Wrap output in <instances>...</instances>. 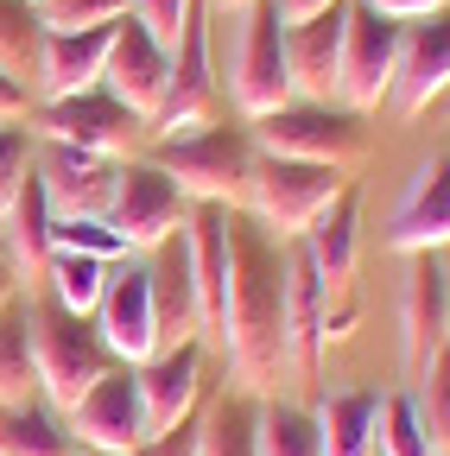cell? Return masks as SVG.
Segmentation results:
<instances>
[{
    "label": "cell",
    "instance_id": "cell-1",
    "mask_svg": "<svg viewBox=\"0 0 450 456\" xmlns=\"http://www.w3.org/2000/svg\"><path fill=\"white\" fill-rule=\"evenodd\" d=\"M222 355L241 393L266 399L286 374V241H273L248 209H229V285H222Z\"/></svg>",
    "mask_w": 450,
    "mask_h": 456
},
{
    "label": "cell",
    "instance_id": "cell-2",
    "mask_svg": "<svg viewBox=\"0 0 450 456\" xmlns=\"http://www.w3.org/2000/svg\"><path fill=\"white\" fill-rule=\"evenodd\" d=\"M26 311H32V362H38V393L45 406L70 412L77 399L115 368V355H108V342L95 330V317H77L64 311L51 292H26Z\"/></svg>",
    "mask_w": 450,
    "mask_h": 456
},
{
    "label": "cell",
    "instance_id": "cell-3",
    "mask_svg": "<svg viewBox=\"0 0 450 456\" xmlns=\"http://www.w3.org/2000/svg\"><path fill=\"white\" fill-rule=\"evenodd\" d=\"M146 159L184 191V203L241 209V203H248V171H254L260 146H254L248 127L209 121V127H197V134H184V140H159Z\"/></svg>",
    "mask_w": 450,
    "mask_h": 456
},
{
    "label": "cell",
    "instance_id": "cell-4",
    "mask_svg": "<svg viewBox=\"0 0 450 456\" xmlns=\"http://www.w3.org/2000/svg\"><path fill=\"white\" fill-rule=\"evenodd\" d=\"M248 134L273 159H305V165H336V171H349L374 146L368 114H356L343 102H286V108L260 114V121H248Z\"/></svg>",
    "mask_w": 450,
    "mask_h": 456
},
{
    "label": "cell",
    "instance_id": "cell-5",
    "mask_svg": "<svg viewBox=\"0 0 450 456\" xmlns=\"http://www.w3.org/2000/svg\"><path fill=\"white\" fill-rule=\"evenodd\" d=\"M349 184V171L336 165H305V159H273L260 152L248 171V216L266 228L273 241H305V228L336 203V191Z\"/></svg>",
    "mask_w": 450,
    "mask_h": 456
},
{
    "label": "cell",
    "instance_id": "cell-6",
    "mask_svg": "<svg viewBox=\"0 0 450 456\" xmlns=\"http://www.w3.org/2000/svg\"><path fill=\"white\" fill-rule=\"evenodd\" d=\"M229 95L241 108V121H260V114L292 102V77H286V20H279L273 0H254L241 13L235 51H229Z\"/></svg>",
    "mask_w": 450,
    "mask_h": 456
},
{
    "label": "cell",
    "instance_id": "cell-7",
    "mask_svg": "<svg viewBox=\"0 0 450 456\" xmlns=\"http://www.w3.org/2000/svg\"><path fill=\"white\" fill-rule=\"evenodd\" d=\"M216 108H222V83H216V51H209V7L197 0L184 20V38L172 51V83H165V102L152 114V134L184 140L216 121Z\"/></svg>",
    "mask_w": 450,
    "mask_h": 456
},
{
    "label": "cell",
    "instance_id": "cell-8",
    "mask_svg": "<svg viewBox=\"0 0 450 456\" xmlns=\"http://www.w3.org/2000/svg\"><path fill=\"white\" fill-rule=\"evenodd\" d=\"M108 222H115V235L127 241V254H152L159 241L184 235L191 203H184V191L165 178L152 159H121L115 197H108Z\"/></svg>",
    "mask_w": 450,
    "mask_h": 456
},
{
    "label": "cell",
    "instance_id": "cell-9",
    "mask_svg": "<svg viewBox=\"0 0 450 456\" xmlns=\"http://www.w3.org/2000/svg\"><path fill=\"white\" fill-rule=\"evenodd\" d=\"M152 121L134 114L127 102H115L102 83L83 89V95H64V102H38L32 114V134L38 140H64V146H89V152H108V159H134L140 134Z\"/></svg>",
    "mask_w": 450,
    "mask_h": 456
},
{
    "label": "cell",
    "instance_id": "cell-10",
    "mask_svg": "<svg viewBox=\"0 0 450 456\" xmlns=\"http://www.w3.org/2000/svg\"><path fill=\"white\" fill-rule=\"evenodd\" d=\"M64 425L89 456H134L140 444H152V425H146V406H140V380H134L127 362L108 368L64 412Z\"/></svg>",
    "mask_w": 450,
    "mask_h": 456
},
{
    "label": "cell",
    "instance_id": "cell-11",
    "mask_svg": "<svg viewBox=\"0 0 450 456\" xmlns=\"http://www.w3.org/2000/svg\"><path fill=\"white\" fill-rule=\"evenodd\" d=\"M393 70H400V20H387L374 7H349V26H343V64H336V102L356 108V114H374L393 89Z\"/></svg>",
    "mask_w": 450,
    "mask_h": 456
},
{
    "label": "cell",
    "instance_id": "cell-12",
    "mask_svg": "<svg viewBox=\"0 0 450 456\" xmlns=\"http://www.w3.org/2000/svg\"><path fill=\"white\" fill-rule=\"evenodd\" d=\"M356 235H362V191L349 178L336 191V203L305 228V254L330 292V342L349 336V323H356Z\"/></svg>",
    "mask_w": 450,
    "mask_h": 456
},
{
    "label": "cell",
    "instance_id": "cell-13",
    "mask_svg": "<svg viewBox=\"0 0 450 456\" xmlns=\"http://www.w3.org/2000/svg\"><path fill=\"white\" fill-rule=\"evenodd\" d=\"M95 330L108 342V355L140 368L165 349V330H159V298H152V266L140 260H115L108 266V292L95 305Z\"/></svg>",
    "mask_w": 450,
    "mask_h": 456
},
{
    "label": "cell",
    "instance_id": "cell-14",
    "mask_svg": "<svg viewBox=\"0 0 450 456\" xmlns=\"http://www.w3.org/2000/svg\"><path fill=\"white\" fill-rule=\"evenodd\" d=\"M444 89H450V0L438 13L400 26V70H393L387 108L400 114V121H419Z\"/></svg>",
    "mask_w": 450,
    "mask_h": 456
},
{
    "label": "cell",
    "instance_id": "cell-15",
    "mask_svg": "<svg viewBox=\"0 0 450 456\" xmlns=\"http://www.w3.org/2000/svg\"><path fill=\"white\" fill-rule=\"evenodd\" d=\"M450 342V285L438 254H413L406 285H400V374L406 387L431 368V355Z\"/></svg>",
    "mask_w": 450,
    "mask_h": 456
},
{
    "label": "cell",
    "instance_id": "cell-16",
    "mask_svg": "<svg viewBox=\"0 0 450 456\" xmlns=\"http://www.w3.org/2000/svg\"><path fill=\"white\" fill-rule=\"evenodd\" d=\"M32 171H38V184H45V197H51L58 216H108L121 159L89 152V146H64V140H38Z\"/></svg>",
    "mask_w": 450,
    "mask_h": 456
},
{
    "label": "cell",
    "instance_id": "cell-17",
    "mask_svg": "<svg viewBox=\"0 0 450 456\" xmlns=\"http://www.w3.org/2000/svg\"><path fill=\"white\" fill-rule=\"evenodd\" d=\"M330 349V292L305 254V241H286V374L317 380Z\"/></svg>",
    "mask_w": 450,
    "mask_h": 456
},
{
    "label": "cell",
    "instance_id": "cell-18",
    "mask_svg": "<svg viewBox=\"0 0 450 456\" xmlns=\"http://www.w3.org/2000/svg\"><path fill=\"white\" fill-rule=\"evenodd\" d=\"M165 83H172V51H165L134 13H121L115 20V38H108V64H102V89L115 95V102H127L134 114H159V102H165Z\"/></svg>",
    "mask_w": 450,
    "mask_h": 456
},
{
    "label": "cell",
    "instance_id": "cell-19",
    "mask_svg": "<svg viewBox=\"0 0 450 456\" xmlns=\"http://www.w3.org/2000/svg\"><path fill=\"white\" fill-rule=\"evenodd\" d=\"M203 349H209L203 336H184V342H172V349H159L152 362L134 368L152 437H159V431H178V425L197 412V399H203Z\"/></svg>",
    "mask_w": 450,
    "mask_h": 456
},
{
    "label": "cell",
    "instance_id": "cell-20",
    "mask_svg": "<svg viewBox=\"0 0 450 456\" xmlns=\"http://www.w3.org/2000/svg\"><path fill=\"white\" fill-rule=\"evenodd\" d=\"M387 248L393 254H438L450 248V159H425L400 203L387 216Z\"/></svg>",
    "mask_w": 450,
    "mask_h": 456
},
{
    "label": "cell",
    "instance_id": "cell-21",
    "mask_svg": "<svg viewBox=\"0 0 450 456\" xmlns=\"http://www.w3.org/2000/svg\"><path fill=\"white\" fill-rule=\"evenodd\" d=\"M343 26H349V0H336L330 13L286 26V77L292 95L305 102H336V64H343Z\"/></svg>",
    "mask_w": 450,
    "mask_h": 456
},
{
    "label": "cell",
    "instance_id": "cell-22",
    "mask_svg": "<svg viewBox=\"0 0 450 456\" xmlns=\"http://www.w3.org/2000/svg\"><path fill=\"white\" fill-rule=\"evenodd\" d=\"M108 38L115 26H89V32H45L38 38V95L45 102H64V95H83L102 83V64H108Z\"/></svg>",
    "mask_w": 450,
    "mask_h": 456
},
{
    "label": "cell",
    "instance_id": "cell-23",
    "mask_svg": "<svg viewBox=\"0 0 450 456\" xmlns=\"http://www.w3.org/2000/svg\"><path fill=\"white\" fill-rule=\"evenodd\" d=\"M51 222H58V209H51L45 184H38V171L20 184L7 222H0V241H7L13 266H20V285L26 292H38V279H45V260H51Z\"/></svg>",
    "mask_w": 450,
    "mask_h": 456
},
{
    "label": "cell",
    "instance_id": "cell-24",
    "mask_svg": "<svg viewBox=\"0 0 450 456\" xmlns=\"http://www.w3.org/2000/svg\"><path fill=\"white\" fill-rule=\"evenodd\" d=\"M311 412H317L323 456H380L374 450V419H380V393L374 387H336Z\"/></svg>",
    "mask_w": 450,
    "mask_h": 456
},
{
    "label": "cell",
    "instance_id": "cell-25",
    "mask_svg": "<svg viewBox=\"0 0 450 456\" xmlns=\"http://www.w3.org/2000/svg\"><path fill=\"white\" fill-rule=\"evenodd\" d=\"M254 456H323L317 412L279 393L254 399Z\"/></svg>",
    "mask_w": 450,
    "mask_h": 456
},
{
    "label": "cell",
    "instance_id": "cell-26",
    "mask_svg": "<svg viewBox=\"0 0 450 456\" xmlns=\"http://www.w3.org/2000/svg\"><path fill=\"white\" fill-rule=\"evenodd\" d=\"M70 425L58 406L26 399V406H0V456H70Z\"/></svg>",
    "mask_w": 450,
    "mask_h": 456
},
{
    "label": "cell",
    "instance_id": "cell-27",
    "mask_svg": "<svg viewBox=\"0 0 450 456\" xmlns=\"http://www.w3.org/2000/svg\"><path fill=\"white\" fill-rule=\"evenodd\" d=\"M38 399V362H32V311L13 298L0 311V406H26Z\"/></svg>",
    "mask_w": 450,
    "mask_h": 456
},
{
    "label": "cell",
    "instance_id": "cell-28",
    "mask_svg": "<svg viewBox=\"0 0 450 456\" xmlns=\"http://www.w3.org/2000/svg\"><path fill=\"white\" fill-rule=\"evenodd\" d=\"M197 456H254V399L216 393L197 419Z\"/></svg>",
    "mask_w": 450,
    "mask_h": 456
},
{
    "label": "cell",
    "instance_id": "cell-29",
    "mask_svg": "<svg viewBox=\"0 0 450 456\" xmlns=\"http://www.w3.org/2000/svg\"><path fill=\"white\" fill-rule=\"evenodd\" d=\"M38 292H51L64 311L77 317H95L102 292H108V260H89V254H51L45 260V279H38Z\"/></svg>",
    "mask_w": 450,
    "mask_h": 456
},
{
    "label": "cell",
    "instance_id": "cell-30",
    "mask_svg": "<svg viewBox=\"0 0 450 456\" xmlns=\"http://www.w3.org/2000/svg\"><path fill=\"white\" fill-rule=\"evenodd\" d=\"M374 450H380V456H438V444H431V431H425V412H419L413 387H400V393L380 399Z\"/></svg>",
    "mask_w": 450,
    "mask_h": 456
},
{
    "label": "cell",
    "instance_id": "cell-31",
    "mask_svg": "<svg viewBox=\"0 0 450 456\" xmlns=\"http://www.w3.org/2000/svg\"><path fill=\"white\" fill-rule=\"evenodd\" d=\"M38 38H45V20L32 0H0V70L26 83L38 70Z\"/></svg>",
    "mask_w": 450,
    "mask_h": 456
},
{
    "label": "cell",
    "instance_id": "cell-32",
    "mask_svg": "<svg viewBox=\"0 0 450 456\" xmlns=\"http://www.w3.org/2000/svg\"><path fill=\"white\" fill-rule=\"evenodd\" d=\"M51 254H89V260H127V241L115 235L108 216H58L51 222Z\"/></svg>",
    "mask_w": 450,
    "mask_h": 456
},
{
    "label": "cell",
    "instance_id": "cell-33",
    "mask_svg": "<svg viewBox=\"0 0 450 456\" xmlns=\"http://www.w3.org/2000/svg\"><path fill=\"white\" fill-rule=\"evenodd\" d=\"M413 399H419V412H425V431H431V444L444 450L450 444V342L431 355V368L413 380Z\"/></svg>",
    "mask_w": 450,
    "mask_h": 456
},
{
    "label": "cell",
    "instance_id": "cell-34",
    "mask_svg": "<svg viewBox=\"0 0 450 456\" xmlns=\"http://www.w3.org/2000/svg\"><path fill=\"white\" fill-rule=\"evenodd\" d=\"M134 13V0H38L45 32H89V26H115Z\"/></svg>",
    "mask_w": 450,
    "mask_h": 456
},
{
    "label": "cell",
    "instance_id": "cell-35",
    "mask_svg": "<svg viewBox=\"0 0 450 456\" xmlns=\"http://www.w3.org/2000/svg\"><path fill=\"white\" fill-rule=\"evenodd\" d=\"M32 152H38V134H32V127H20V121L0 127V222H7L20 184L32 178Z\"/></svg>",
    "mask_w": 450,
    "mask_h": 456
},
{
    "label": "cell",
    "instance_id": "cell-36",
    "mask_svg": "<svg viewBox=\"0 0 450 456\" xmlns=\"http://www.w3.org/2000/svg\"><path fill=\"white\" fill-rule=\"evenodd\" d=\"M191 7H197V0H134V20H140V26H146V32L165 45V51H178Z\"/></svg>",
    "mask_w": 450,
    "mask_h": 456
},
{
    "label": "cell",
    "instance_id": "cell-37",
    "mask_svg": "<svg viewBox=\"0 0 450 456\" xmlns=\"http://www.w3.org/2000/svg\"><path fill=\"white\" fill-rule=\"evenodd\" d=\"M134 456H197V425L184 419L178 431H159V437H152V444H140Z\"/></svg>",
    "mask_w": 450,
    "mask_h": 456
},
{
    "label": "cell",
    "instance_id": "cell-38",
    "mask_svg": "<svg viewBox=\"0 0 450 456\" xmlns=\"http://www.w3.org/2000/svg\"><path fill=\"white\" fill-rule=\"evenodd\" d=\"M26 114H32V89H26L20 77H7V70H0V127L26 121Z\"/></svg>",
    "mask_w": 450,
    "mask_h": 456
},
{
    "label": "cell",
    "instance_id": "cell-39",
    "mask_svg": "<svg viewBox=\"0 0 450 456\" xmlns=\"http://www.w3.org/2000/svg\"><path fill=\"white\" fill-rule=\"evenodd\" d=\"M362 7H374V13H387V20H425V13L444 7V0H362Z\"/></svg>",
    "mask_w": 450,
    "mask_h": 456
},
{
    "label": "cell",
    "instance_id": "cell-40",
    "mask_svg": "<svg viewBox=\"0 0 450 456\" xmlns=\"http://www.w3.org/2000/svg\"><path fill=\"white\" fill-rule=\"evenodd\" d=\"M273 7H279V20H286V26H305V20H317V13H330V7H336V0H273Z\"/></svg>",
    "mask_w": 450,
    "mask_h": 456
},
{
    "label": "cell",
    "instance_id": "cell-41",
    "mask_svg": "<svg viewBox=\"0 0 450 456\" xmlns=\"http://www.w3.org/2000/svg\"><path fill=\"white\" fill-rule=\"evenodd\" d=\"M13 298H26V285H20V266H13V254H7V241H0V311H7Z\"/></svg>",
    "mask_w": 450,
    "mask_h": 456
},
{
    "label": "cell",
    "instance_id": "cell-42",
    "mask_svg": "<svg viewBox=\"0 0 450 456\" xmlns=\"http://www.w3.org/2000/svg\"><path fill=\"white\" fill-rule=\"evenodd\" d=\"M203 7H209V13H235V20H241V13L254 7V0H203Z\"/></svg>",
    "mask_w": 450,
    "mask_h": 456
},
{
    "label": "cell",
    "instance_id": "cell-43",
    "mask_svg": "<svg viewBox=\"0 0 450 456\" xmlns=\"http://www.w3.org/2000/svg\"><path fill=\"white\" fill-rule=\"evenodd\" d=\"M438 266H444V285H450V248H438Z\"/></svg>",
    "mask_w": 450,
    "mask_h": 456
},
{
    "label": "cell",
    "instance_id": "cell-44",
    "mask_svg": "<svg viewBox=\"0 0 450 456\" xmlns=\"http://www.w3.org/2000/svg\"><path fill=\"white\" fill-rule=\"evenodd\" d=\"M438 456H450V444H444V450H438Z\"/></svg>",
    "mask_w": 450,
    "mask_h": 456
},
{
    "label": "cell",
    "instance_id": "cell-45",
    "mask_svg": "<svg viewBox=\"0 0 450 456\" xmlns=\"http://www.w3.org/2000/svg\"><path fill=\"white\" fill-rule=\"evenodd\" d=\"M32 7H38V0H32Z\"/></svg>",
    "mask_w": 450,
    "mask_h": 456
}]
</instances>
